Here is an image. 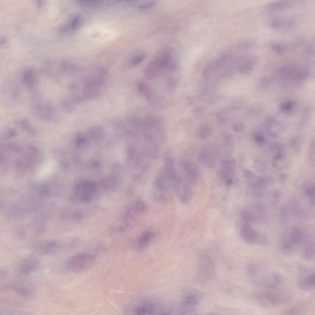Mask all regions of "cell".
<instances>
[{
  "instance_id": "obj_1",
  "label": "cell",
  "mask_w": 315,
  "mask_h": 315,
  "mask_svg": "<svg viewBox=\"0 0 315 315\" xmlns=\"http://www.w3.org/2000/svg\"><path fill=\"white\" fill-rule=\"evenodd\" d=\"M173 306L163 300L153 297L137 299L133 303L131 312L136 315H169L174 312Z\"/></svg>"
},
{
  "instance_id": "obj_2",
  "label": "cell",
  "mask_w": 315,
  "mask_h": 315,
  "mask_svg": "<svg viewBox=\"0 0 315 315\" xmlns=\"http://www.w3.org/2000/svg\"><path fill=\"white\" fill-rule=\"evenodd\" d=\"M251 278L258 285L267 289H273L278 287L282 282V278L278 273L260 269L252 265L248 268Z\"/></svg>"
},
{
  "instance_id": "obj_3",
  "label": "cell",
  "mask_w": 315,
  "mask_h": 315,
  "mask_svg": "<svg viewBox=\"0 0 315 315\" xmlns=\"http://www.w3.org/2000/svg\"><path fill=\"white\" fill-rule=\"evenodd\" d=\"M106 74L103 71L97 70L92 72L85 78L82 94L85 98L95 99L100 96L104 84Z\"/></svg>"
},
{
  "instance_id": "obj_4",
  "label": "cell",
  "mask_w": 315,
  "mask_h": 315,
  "mask_svg": "<svg viewBox=\"0 0 315 315\" xmlns=\"http://www.w3.org/2000/svg\"><path fill=\"white\" fill-rule=\"evenodd\" d=\"M201 295L200 293L194 289L188 288L183 289L181 295L178 312L182 315L194 314Z\"/></svg>"
},
{
  "instance_id": "obj_5",
  "label": "cell",
  "mask_w": 315,
  "mask_h": 315,
  "mask_svg": "<svg viewBox=\"0 0 315 315\" xmlns=\"http://www.w3.org/2000/svg\"><path fill=\"white\" fill-rule=\"evenodd\" d=\"M215 268L214 263L208 256L203 255L199 259L196 274V280L201 284L210 282L214 278Z\"/></svg>"
},
{
  "instance_id": "obj_6",
  "label": "cell",
  "mask_w": 315,
  "mask_h": 315,
  "mask_svg": "<svg viewBox=\"0 0 315 315\" xmlns=\"http://www.w3.org/2000/svg\"><path fill=\"white\" fill-rule=\"evenodd\" d=\"M256 300L261 305L266 307H274L286 302L288 296L285 293L280 291H266L257 293Z\"/></svg>"
},
{
  "instance_id": "obj_7",
  "label": "cell",
  "mask_w": 315,
  "mask_h": 315,
  "mask_svg": "<svg viewBox=\"0 0 315 315\" xmlns=\"http://www.w3.org/2000/svg\"><path fill=\"white\" fill-rule=\"evenodd\" d=\"M96 259L93 254L81 253L69 258L66 263V269L70 271L77 272L83 270L93 263Z\"/></svg>"
},
{
  "instance_id": "obj_8",
  "label": "cell",
  "mask_w": 315,
  "mask_h": 315,
  "mask_svg": "<svg viewBox=\"0 0 315 315\" xmlns=\"http://www.w3.org/2000/svg\"><path fill=\"white\" fill-rule=\"evenodd\" d=\"M32 109L34 114L39 118L50 120L55 117L54 108L47 102L35 101L32 105Z\"/></svg>"
},
{
  "instance_id": "obj_9",
  "label": "cell",
  "mask_w": 315,
  "mask_h": 315,
  "mask_svg": "<svg viewBox=\"0 0 315 315\" xmlns=\"http://www.w3.org/2000/svg\"><path fill=\"white\" fill-rule=\"evenodd\" d=\"M156 234L154 230L150 229L145 230L135 238L133 242V248L138 251L144 250L153 243Z\"/></svg>"
},
{
  "instance_id": "obj_10",
  "label": "cell",
  "mask_w": 315,
  "mask_h": 315,
  "mask_svg": "<svg viewBox=\"0 0 315 315\" xmlns=\"http://www.w3.org/2000/svg\"><path fill=\"white\" fill-rule=\"evenodd\" d=\"M147 205L145 201L140 199H137L133 201L128 209L125 215V220L127 224L143 215L146 211Z\"/></svg>"
},
{
  "instance_id": "obj_11",
  "label": "cell",
  "mask_w": 315,
  "mask_h": 315,
  "mask_svg": "<svg viewBox=\"0 0 315 315\" xmlns=\"http://www.w3.org/2000/svg\"><path fill=\"white\" fill-rule=\"evenodd\" d=\"M218 153L217 150L215 146H206L199 153L198 160L205 166L212 167L216 164Z\"/></svg>"
},
{
  "instance_id": "obj_12",
  "label": "cell",
  "mask_w": 315,
  "mask_h": 315,
  "mask_svg": "<svg viewBox=\"0 0 315 315\" xmlns=\"http://www.w3.org/2000/svg\"><path fill=\"white\" fill-rule=\"evenodd\" d=\"M220 176L228 186L233 182V175L235 168V162L233 159L223 160L221 162Z\"/></svg>"
},
{
  "instance_id": "obj_13",
  "label": "cell",
  "mask_w": 315,
  "mask_h": 315,
  "mask_svg": "<svg viewBox=\"0 0 315 315\" xmlns=\"http://www.w3.org/2000/svg\"><path fill=\"white\" fill-rule=\"evenodd\" d=\"M96 188L92 184H86L78 187L75 192L76 199L83 203L90 201L96 192Z\"/></svg>"
},
{
  "instance_id": "obj_14",
  "label": "cell",
  "mask_w": 315,
  "mask_h": 315,
  "mask_svg": "<svg viewBox=\"0 0 315 315\" xmlns=\"http://www.w3.org/2000/svg\"><path fill=\"white\" fill-rule=\"evenodd\" d=\"M71 90L72 92L64 98L62 103V108L68 112H73L78 103L84 98L82 94L77 93L76 90Z\"/></svg>"
},
{
  "instance_id": "obj_15",
  "label": "cell",
  "mask_w": 315,
  "mask_h": 315,
  "mask_svg": "<svg viewBox=\"0 0 315 315\" xmlns=\"http://www.w3.org/2000/svg\"><path fill=\"white\" fill-rule=\"evenodd\" d=\"M240 234L242 239L248 243L252 244L261 242L260 233L249 224L243 225L241 230Z\"/></svg>"
},
{
  "instance_id": "obj_16",
  "label": "cell",
  "mask_w": 315,
  "mask_h": 315,
  "mask_svg": "<svg viewBox=\"0 0 315 315\" xmlns=\"http://www.w3.org/2000/svg\"><path fill=\"white\" fill-rule=\"evenodd\" d=\"M294 24V21L289 18H275L271 20L269 25L270 27L277 30H285L290 29Z\"/></svg>"
},
{
  "instance_id": "obj_17",
  "label": "cell",
  "mask_w": 315,
  "mask_h": 315,
  "mask_svg": "<svg viewBox=\"0 0 315 315\" xmlns=\"http://www.w3.org/2000/svg\"><path fill=\"white\" fill-rule=\"evenodd\" d=\"M304 271L305 274L299 279L298 282L299 287L303 290H310L314 286L315 272H310L307 270Z\"/></svg>"
},
{
  "instance_id": "obj_18",
  "label": "cell",
  "mask_w": 315,
  "mask_h": 315,
  "mask_svg": "<svg viewBox=\"0 0 315 315\" xmlns=\"http://www.w3.org/2000/svg\"><path fill=\"white\" fill-rule=\"evenodd\" d=\"M39 265V261L34 258H30L25 260L20 265L21 272L24 274H27L36 270Z\"/></svg>"
},
{
  "instance_id": "obj_19",
  "label": "cell",
  "mask_w": 315,
  "mask_h": 315,
  "mask_svg": "<svg viewBox=\"0 0 315 315\" xmlns=\"http://www.w3.org/2000/svg\"><path fill=\"white\" fill-rule=\"evenodd\" d=\"M293 1L289 0H279L273 1L268 4L266 9L270 12H277L290 8L293 5Z\"/></svg>"
},
{
  "instance_id": "obj_20",
  "label": "cell",
  "mask_w": 315,
  "mask_h": 315,
  "mask_svg": "<svg viewBox=\"0 0 315 315\" xmlns=\"http://www.w3.org/2000/svg\"><path fill=\"white\" fill-rule=\"evenodd\" d=\"M266 129L269 134L273 137H278L282 131V125L277 121L273 119H270L268 121Z\"/></svg>"
},
{
  "instance_id": "obj_21",
  "label": "cell",
  "mask_w": 315,
  "mask_h": 315,
  "mask_svg": "<svg viewBox=\"0 0 315 315\" xmlns=\"http://www.w3.org/2000/svg\"><path fill=\"white\" fill-rule=\"evenodd\" d=\"M272 163L274 167L277 169L282 170L285 169L288 165L285 153H276L272 158Z\"/></svg>"
},
{
  "instance_id": "obj_22",
  "label": "cell",
  "mask_w": 315,
  "mask_h": 315,
  "mask_svg": "<svg viewBox=\"0 0 315 315\" xmlns=\"http://www.w3.org/2000/svg\"><path fill=\"white\" fill-rule=\"evenodd\" d=\"M22 81L26 86L30 88L34 87L36 82V76L34 71L31 69H28L22 74Z\"/></svg>"
},
{
  "instance_id": "obj_23",
  "label": "cell",
  "mask_w": 315,
  "mask_h": 315,
  "mask_svg": "<svg viewBox=\"0 0 315 315\" xmlns=\"http://www.w3.org/2000/svg\"><path fill=\"white\" fill-rule=\"evenodd\" d=\"M221 142L223 149L226 150L227 153H230L234 144V138L232 135L227 132L223 134L221 137Z\"/></svg>"
},
{
  "instance_id": "obj_24",
  "label": "cell",
  "mask_w": 315,
  "mask_h": 315,
  "mask_svg": "<svg viewBox=\"0 0 315 315\" xmlns=\"http://www.w3.org/2000/svg\"><path fill=\"white\" fill-rule=\"evenodd\" d=\"M272 50L277 55H283L287 52L289 49L290 46L284 43L274 42L270 45Z\"/></svg>"
},
{
  "instance_id": "obj_25",
  "label": "cell",
  "mask_w": 315,
  "mask_h": 315,
  "mask_svg": "<svg viewBox=\"0 0 315 315\" xmlns=\"http://www.w3.org/2000/svg\"><path fill=\"white\" fill-rule=\"evenodd\" d=\"M84 21L82 17L76 15L71 18L64 30H68L77 29L83 24Z\"/></svg>"
},
{
  "instance_id": "obj_26",
  "label": "cell",
  "mask_w": 315,
  "mask_h": 315,
  "mask_svg": "<svg viewBox=\"0 0 315 315\" xmlns=\"http://www.w3.org/2000/svg\"><path fill=\"white\" fill-rule=\"evenodd\" d=\"M177 196L178 198L181 202L186 204L191 201L192 198V193L190 188L185 187L178 192Z\"/></svg>"
},
{
  "instance_id": "obj_27",
  "label": "cell",
  "mask_w": 315,
  "mask_h": 315,
  "mask_svg": "<svg viewBox=\"0 0 315 315\" xmlns=\"http://www.w3.org/2000/svg\"><path fill=\"white\" fill-rule=\"evenodd\" d=\"M212 134V130L210 127L207 125L203 124L197 130V138L199 140H205L209 137Z\"/></svg>"
},
{
  "instance_id": "obj_28",
  "label": "cell",
  "mask_w": 315,
  "mask_h": 315,
  "mask_svg": "<svg viewBox=\"0 0 315 315\" xmlns=\"http://www.w3.org/2000/svg\"><path fill=\"white\" fill-rule=\"evenodd\" d=\"M13 289L18 295L25 299H30L33 297L31 291L25 287L16 285L13 286Z\"/></svg>"
},
{
  "instance_id": "obj_29",
  "label": "cell",
  "mask_w": 315,
  "mask_h": 315,
  "mask_svg": "<svg viewBox=\"0 0 315 315\" xmlns=\"http://www.w3.org/2000/svg\"><path fill=\"white\" fill-rule=\"evenodd\" d=\"M304 141L303 138L301 137H294L290 141V147L294 152H299L302 149L304 143Z\"/></svg>"
},
{
  "instance_id": "obj_30",
  "label": "cell",
  "mask_w": 315,
  "mask_h": 315,
  "mask_svg": "<svg viewBox=\"0 0 315 315\" xmlns=\"http://www.w3.org/2000/svg\"><path fill=\"white\" fill-rule=\"evenodd\" d=\"M302 240V234L300 230L296 227L292 228L290 233V241L294 247L299 245Z\"/></svg>"
},
{
  "instance_id": "obj_31",
  "label": "cell",
  "mask_w": 315,
  "mask_h": 315,
  "mask_svg": "<svg viewBox=\"0 0 315 315\" xmlns=\"http://www.w3.org/2000/svg\"><path fill=\"white\" fill-rule=\"evenodd\" d=\"M315 254L314 244L312 241L307 242L305 245L303 252L304 257L307 260H311L314 258Z\"/></svg>"
},
{
  "instance_id": "obj_32",
  "label": "cell",
  "mask_w": 315,
  "mask_h": 315,
  "mask_svg": "<svg viewBox=\"0 0 315 315\" xmlns=\"http://www.w3.org/2000/svg\"><path fill=\"white\" fill-rule=\"evenodd\" d=\"M293 102L290 100H287L283 102L280 105V110L282 113L288 114L291 112L293 108Z\"/></svg>"
},
{
  "instance_id": "obj_33",
  "label": "cell",
  "mask_w": 315,
  "mask_h": 315,
  "mask_svg": "<svg viewBox=\"0 0 315 315\" xmlns=\"http://www.w3.org/2000/svg\"><path fill=\"white\" fill-rule=\"evenodd\" d=\"M254 166L256 169L261 173L265 172L267 169V165L265 161L259 158L255 160Z\"/></svg>"
},
{
  "instance_id": "obj_34",
  "label": "cell",
  "mask_w": 315,
  "mask_h": 315,
  "mask_svg": "<svg viewBox=\"0 0 315 315\" xmlns=\"http://www.w3.org/2000/svg\"><path fill=\"white\" fill-rule=\"evenodd\" d=\"M254 139L256 144L260 147H263L266 142L264 135L261 133H257L254 136Z\"/></svg>"
},
{
  "instance_id": "obj_35",
  "label": "cell",
  "mask_w": 315,
  "mask_h": 315,
  "mask_svg": "<svg viewBox=\"0 0 315 315\" xmlns=\"http://www.w3.org/2000/svg\"><path fill=\"white\" fill-rule=\"evenodd\" d=\"M240 216L242 219L247 222H253L255 220L253 215L249 211L245 210L241 211Z\"/></svg>"
},
{
  "instance_id": "obj_36",
  "label": "cell",
  "mask_w": 315,
  "mask_h": 315,
  "mask_svg": "<svg viewBox=\"0 0 315 315\" xmlns=\"http://www.w3.org/2000/svg\"><path fill=\"white\" fill-rule=\"evenodd\" d=\"M156 2L153 1H146L140 4L138 6V9L143 10L150 8L154 7Z\"/></svg>"
},
{
  "instance_id": "obj_37",
  "label": "cell",
  "mask_w": 315,
  "mask_h": 315,
  "mask_svg": "<svg viewBox=\"0 0 315 315\" xmlns=\"http://www.w3.org/2000/svg\"><path fill=\"white\" fill-rule=\"evenodd\" d=\"M80 4L87 6H97L101 4L102 1L98 0H81L79 1Z\"/></svg>"
},
{
  "instance_id": "obj_38",
  "label": "cell",
  "mask_w": 315,
  "mask_h": 315,
  "mask_svg": "<svg viewBox=\"0 0 315 315\" xmlns=\"http://www.w3.org/2000/svg\"><path fill=\"white\" fill-rule=\"evenodd\" d=\"M145 55L143 54H140L134 57L132 59L131 62L133 64L137 65L142 62L145 59Z\"/></svg>"
},
{
  "instance_id": "obj_39",
  "label": "cell",
  "mask_w": 315,
  "mask_h": 315,
  "mask_svg": "<svg viewBox=\"0 0 315 315\" xmlns=\"http://www.w3.org/2000/svg\"><path fill=\"white\" fill-rule=\"evenodd\" d=\"M314 40L312 39L308 43L306 52L309 55H312L314 53Z\"/></svg>"
},
{
  "instance_id": "obj_40",
  "label": "cell",
  "mask_w": 315,
  "mask_h": 315,
  "mask_svg": "<svg viewBox=\"0 0 315 315\" xmlns=\"http://www.w3.org/2000/svg\"><path fill=\"white\" fill-rule=\"evenodd\" d=\"M233 129L235 132H243L245 130V126L241 122H236L233 125Z\"/></svg>"
},
{
  "instance_id": "obj_41",
  "label": "cell",
  "mask_w": 315,
  "mask_h": 315,
  "mask_svg": "<svg viewBox=\"0 0 315 315\" xmlns=\"http://www.w3.org/2000/svg\"><path fill=\"white\" fill-rule=\"evenodd\" d=\"M305 193L307 196L314 198L315 194V187L314 185L308 186L306 189Z\"/></svg>"
},
{
  "instance_id": "obj_42",
  "label": "cell",
  "mask_w": 315,
  "mask_h": 315,
  "mask_svg": "<svg viewBox=\"0 0 315 315\" xmlns=\"http://www.w3.org/2000/svg\"><path fill=\"white\" fill-rule=\"evenodd\" d=\"M244 175L246 178L250 180H252L256 178L255 174L251 171L248 170L245 171Z\"/></svg>"
},
{
  "instance_id": "obj_43",
  "label": "cell",
  "mask_w": 315,
  "mask_h": 315,
  "mask_svg": "<svg viewBox=\"0 0 315 315\" xmlns=\"http://www.w3.org/2000/svg\"><path fill=\"white\" fill-rule=\"evenodd\" d=\"M147 87L143 83H140L139 85V90L143 94H146L147 93L148 89Z\"/></svg>"
},
{
  "instance_id": "obj_44",
  "label": "cell",
  "mask_w": 315,
  "mask_h": 315,
  "mask_svg": "<svg viewBox=\"0 0 315 315\" xmlns=\"http://www.w3.org/2000/svg\"><path fill=\"white\" fill-rule=\"evenodd\" d=\"M286 180V176L285 174L282 173L279 176L278 180L279 182L281 183H285Z\"/></svg>"
},
{
  "instance_id": "obj_45",
  "label": "cell",
  "mask_w": 315,
  "mask_h": 315,
  "mask_svg": "<svg viewBox=\"0 0 315 315\" xmlns=\"http://www.w3.org/2000/svg\"><path fill=\"white\" fill-rule=\"evenodd\" d=\"M305 180L304 177H301L299 178L295 183L296 185H303L305 182Z\"/></svg>"
}]
</instances>
